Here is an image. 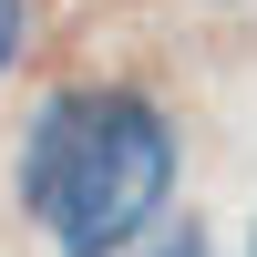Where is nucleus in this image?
Wrapping results in <instances>:
<instances>
[{
  "label": "nucleus",
  "mask_w": 257,
  "mask_h": 257,
  "mask_svg": "<svg viewBox=\"0 0 257 257\" xmlns=\"http://www.w3.org/2000/svg\"><path fill=\"white\" fill-rule=\"evenodd\" d=\"M247 257H257V226H247Z\"/></svg>",
  "instance_id": "4"
},
{
  "label": "nucleus",
  "mask_w": 257,
  "mask_h": 257,
  "mask_svg": "<svg viewBox=\"0 0 257 257\" xmlns=\"http://www.w3.org/2000/svg\"><path fill=\"white\" fill-rule=\"evenodd\" d=\"M175 175H185V134L134 82L41 93L11 155V196L52 237V257H134L144 226L175 206Z\"/></svg>",
  "instance_id": "1"
},
{
  "label": "nucleus",
  "mask_w": 257,
  "mask_h": 257,
  "mask_svg": "<svg viewBox=\"0 0 257 257\" xmlns=\"http://www.w3.org/2000/svg\"><path fill=\"white\" fill-rule=\"evenodd\" d=\"M134 257H216V237H206V226H175V237H155V247H134Z\"/></svg>",
  "instance_id": "3"
},
{
  "label": "nucleus",
  "mask_w": 257,
  "mask_h": 257,
  "mask_svg": "<svg viewBox=\"0 0 257 257\" xmlns=\"http://www.w3.org/2000/svg\"><path fill=\"white\" fill-rule=\"evenodd\" d=\"M21 52H31V0H0V82L21 72Z\"/></svg>",
  "instance_id": "2"
}]
</instances>
